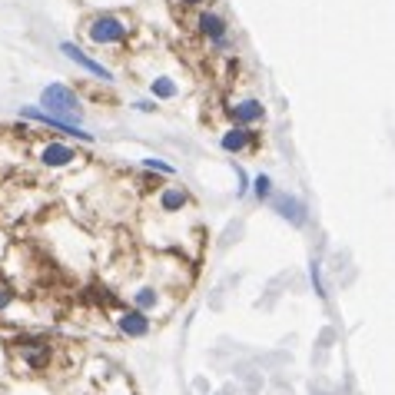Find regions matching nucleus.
I'll return each instance as SVG.
<instances>
[{"instance_id": "f03ea898", "label": "nucleus", "mask_w": 395, "mask_h": 395, "mask_svg": "<svg viewBox=\"0 0 395 395\" xmlns=\"http://www.w3.org/2000/svg\"><path fill=\"white\" fill-rule=\"evenodd\" d=\"M40 107L50 110L53 117H60L67 123H83V103H80V96H76L74 87H67V83H50L40 90Z\"/></svg>"}, {"instance_id": "6e6552de", "label": "nucleus", "mask_w": 395, "mask_h": 395, "mask_svg": "<svg viewBox=\"0 0 395 395\" xmlns=\"http://www.w3.org/2000/svg\"><path fill=\"white\" fill-rule=\"evenodd\" d=\"M117 329H120L126 339H146L153 329V319H150V312H143V309H123L120 316H117Z\"/></svg>"}, {"instance_id": "9d476101", "label": "nucleus", "mask_w": 395, "mask_h": 395, "mask_svg": "<svg viewBox=\"0 0 395 395\" xmlns=\"http://www.w3.org/2000/svg\"><path fill=\"white\" fill-rule=\"evenodd\" d=\"M196 31H199V37L210 40V47H216L219 40H229V24L219 14H213V10H203L196 17Z\"/></svg>"}, {"instance_id": "f8f14e48", "label": "nucleus", "mask_w": 395, "mask_h": 395, "mask_svg": "<svg viewBox=\"0 0 395 395\" xmlns=\"http://www.w3.org/2000/svg\"><path fill=\"white\" fill-rule=\"evenodd\" d=\"M229 117L236 126H253L256 130L259 123L266 120V107H262V100H239L236 107L229 110Z\"/></svg>"}, {"instance_id": "423d86ee", "label": "nucleus", "mask_w": 395, "mask_h": 395, "mask_svg": "<svg viewBox=\"0 0 395 395\" xmlns=\"http://www.w3.org/2000/svg\"><path fill=\"white\" fill-rule=\"evenodd\" d=\"M60 53H63V57H67L70 63H76L80 70H87L90 76L103 80V83H113V70H110V67H103V63L96 60V57H90L83 47H76L74 40H63V44H60Z\"/></svg>"}, {"instance_id": "dca6fc26", "label": "nucleus", "mask_w": 395, "mask_h": 395, "mask_svg": "<svg viewBox=\"0 0 395 395\" xmlns=\"http://www.w3.org/2000/svg\"><path fill=\"white\" fill-rule=\"evenodd\" d=\"M140 167L146 169V173H156V176H176V167L167 163V160H156V156H143Z\"/></svg>"}, {"instance_id": "20e7f679", "label": "nucleus", "mask_w": 395, "mask_h": 395, "mask_svg": "<svg viewBox=\"0 0 395 395\" xmlns=\"http://www.w3.org/2000/svg\"><path fill=\"white\" fill-rule=\"evenodd\" d=\"M20 120L27 123H37V126H47V130H53L57 137L63 140H80V143H93V133H87L80 123H67L60 117H53L50 110L44 107H20Z\"/></svg>"}, {"instance_id": "1a4fd4ad", "label": "nucleus", "mask_w": 395, "mask_h": 395, "mask_svg": "<svg viewBox=\"0 0 395 395\" xmlns=\"http://www.w3.org/2000/svg\"><path fill=\"white\" fill-rule=\"evenodd\" d=\"M256 130L253 126H229V130H223L219 133V150L223 153H246V150H253L256 146Z\"/></svg>"}, {"instance_id": "aec40b11", "label": "nucleus", "mask_w": 395, "mask_h": 395, "mask_svg": "<svg viewBox=\"0 0 395 395\" xmlns=\"http://www.w3.org/2000/svg\"><path fill=\"white\" fill-rule=\"evenodd\" d=\"M186 7H203V3H210V0H183Z\"/></svg>"}, {"instance_id": "0eeeda50", "label": "nucleus", "mask_w": 395, "mask_h": 395, "mask_svg": "<svg viewBox=\"0 0 395 395\" xmlns=\"http://www.w3.org/2000/svg\"><path fill=\"white\" fill-rule=\"evenodd\" d=\"M37 160H40V167H47V169H67V167H76L83 156H80V153H76L70 143L50 140V143H44V146H40Z\"/></svg>"}, {"instance_id": "f257e3e1", "label": "nucleus", "mask_w": 395, "mask_h": 395, "mask_svg": "<svg viewBox=\"0 0 395 395\" xmlns=\"http://www.w3.org/2000/svg\"><path fill=\"white\" fill-rule=\"evenodd\" d=\"M10 355L27 372H47V365L53 359V342L47 335H17L10 342Z\"/></svg>"}, {"instance_id": "7ed1b4c3", "label": "nucleus", "mask_w": 395, "mask_h": 395, "mask_svg": "<svg viewBox=\"0 0 395 395\" xmlns=\"http://www.w3.org/2000/svg\"><path fill=\"white\" fill-rule=\"evenodd\" d=\"M130 24L123 20V17H117V14H96V17H90L87 24H83V33H87V40L90 44H96V47H117V44H123L126 37H130Z\"/></svg>"}, {"instance_id": "f3484780", "label": "nucleus", "mask_w": 395, "mask_h": 395, "mask_svg": "<svg viewBox=\"0 0 395 395\" xmlns=\"http://www.w3.org/2000/svg\"><path fill=\"white\" fill-rule=\"evenodd\" d=\"M319 266H322L319 259H312V262H309V279H312L316 296H319V299H326V286H322V269H319Z\"/></svg>"}, {"instance_id": "6ab92c4d", "label": "nucleus", "mask_w": 395, "mask_h": 395, "mask_svg": "<svg viewBox=\"0 0 395 395\" xmlns=\"http://www.w3.org/2000/svg\"><path fill=\"white\" fill-rule=\"evenodd\" d=\"M130 107L140 110V113H156V110H160V100H133Z\"/></svg>"}, {"instance_id": "2eb2a0df", "label": "nucleus", "mask_w": 395, "mask_h": 395, "mask_svg": "<svg viewBox=\"0 0 395 395\" xmlns=\"http://www.w3.org/2000/svg\"><path fill=\"white\" fill-rule=\"evenodd\" d=\"M273 176L269 173H256L253 176V196H256V203H269L273 199Z\"/></svg>"}, {"instance_id": "a211bd4d", "label": "nucleus", "mask_w": 395, "mask_h": 395, "mask_svg": "<svg viewBox=\"0 0 395 395\" xmlns=\"http://www.w3.org/2000/svg\"><path fill=\"white\" fill-rule=\"evenodd\" d=\"M14 303H17V289L7 286V283H0V316H3V312H7Z\"/></svg>"}, {"instance_id": "39448f33", "label": "nucleus", "mask_w": 395, "mask_h": 395, "mask_svg": "<svg viewBox=\"0 0 395 395\" xmlns=\"http://www.w3.org/2000/svg\"><path fill=\"white\" fill-rule=\"evenodd\" d=\"M269 210L296 229H303L305 223H309V206H305V199H299L296 193H286V190H276L273 199H269Z\"/></svg>"}, {"instance_id": "9b49d317", "label": "nucleus", "mask_w": 395, "mask_h": 395, "mask_svg": "<svg viewBox=\"0 0 395 395\" xmlns=\"http://www.w3.org/2000/svg\"><path fill=\"white\" fill-rule=\"evenodd\" d=\"M156 206H160V213H183L186 206H190V190L186 186H163L160 193H156Z\"/></svg>"}, {"instance_id": "4468645a", "label": "nucleus", "mask_w": 395, "mask_h": 395, "mask_svg": "<svg viewBox=\"0 0 395 395\" xmlns=\"http://www.w3.org/2000/svg\"><path fill=\"white\" fill-rule=\"evenodd\" d=\"M150 96L160 100V103H163V100H176V96H180V83H176L173 76H156L150 83Z\"/></svg>"}, {"instance_id": "ddd939ff", "label": "nucleus", "mask_w": 395, "mask_h": 395, "mask_svg": "<svg viewBox=\"0 0 395 395\" xmlns=\"http://www.w3.org/2000/svg\"><path fill=\"white\" fill-rule=\"evenodd\" d=\"M130 303L153 316V312H160V309H163V292H160L156 286H140L137 292L130 296Z\"/></svg>"}]
</instances>
